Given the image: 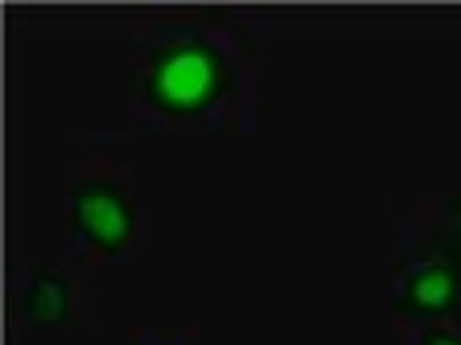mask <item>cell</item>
<instances>
[{
	"instance_id": "6da1fadb",
	"label": "cell",
	"mask_w": 461,
	"mask_h": 345,
	"mask_svg": "<svg viewBox=\"0 0 461 345\" xmlns=\"http://www.w3.org/2000/svg\"><path fill=\"white\" fill-rule=\"evenodd\" d=\"M219 91V58L206 46H182L153 70V95L173 111H194Z\"/></svg>"
},
{
	"instance_id": "7a4b0ae2",
	"label": "cell",
	"mask_w": 461,
	"mask_h": 345,
	"mask_svg": "<svg viewBox=\"0 0 461 345\" xmlns=\"http://www.w3.org/2000/svg\"><path fill=\"white\" fill-rule=\"evenodd\" d=\"M78 222H83V230L95 243L115 247V243H124V234H128V206L107 190H91L78 198Z\"/></svg>"
},
{
	"instance_id": "3957f363",
	"label": "cell",
	"mask_w": 461,
	"mask_h": 345,
	"mask_svg": "<svg viewBox=\"0 0 461 345\" xmlns=\"http://www.w3.org/2000/svg\"><path fill=\"white\" fill-rule=\"evenodd\" d=\"M453 292H457V284H453V271L449 268H424L420 276L412 279V305L424 308V313H432V308H445L453 300Z\"/></svg>"
},
{
	"instance_id": "277c9868",
	"label": "cell",
	"mask_w": 461,
	"mask_h": 345,
	"mask_svg": "<svg viewBox=\"0 0 461 345\" xmlns=\"http://www.w3.org/2000/svg\"><path fill=\"white\" fill-rule=\"evenodd\" d=\"M29 313L38 316L41 325H54L58 316L67 313V296H62V288H58L54 279H41V284H33V296H29Z\"/></svg>"
},
{
	"instance_id": "5b68a950",
	"label": "cell",
	"mask_w": 461,
	"mask_h": 345,
	"mask_svg": "<svg viewBox=\"0 0 461 345\" xmlns=\"http://www.w3.org/2000/svg\"><path fill=\"white\" fill-rule=\"evenodd\" d=\"M429 345H461L457 337H445V333H437V337H429Z\"/></svg>"
}]
</instances>
